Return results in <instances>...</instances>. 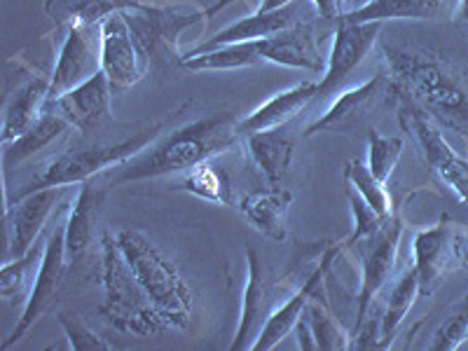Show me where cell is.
<instances>
[{"label":"cell","mask_w":468,"mask_h":351,"mask_svg":"<svg viewBox=\"0 0 468 351\" xmlns=\"http://www.w3.org/2000/svg\"><path fill=\"white\" fill-rule=\"evenodd\" d=\"M229 3H232V0H218V3H216V5H213L211 10H207V16L216 15V12H218V10H223V7H225V5H229Z\"/></svg>","instance_id":"obj_43"},{"label":"cell","mask_w":468,"mask_h":351,"mask_svg":"<svg viewBox=\"0 0 468 351\" xmlns=\"http://www.w3.org/2000/svg\"><path fill=\"white\" fill-rule=\"evenodd\" d=\"M49 101V78H33L12 96L3 117V145L19 139L40 120Z\"/></svg>","instance_id":"obj_24"},{"label":"cell","mask_w":468,"mask_h":351,"mask_svg":"<svg viewBox=\"0 0 468 351\" xmlns=\"http://www.w3.org/2000/svg\"><path fill=\"white\" fill-rule=\"evenodd\" d=\"M288 3H292V0H262L261 7H258V12H270V10H279V7L288 5Z\"/></svg>","instance_id":"obj_41"},{"label":"cell","mask_w":468,"mask_h":351,"mask_svg":"<svg viewBox=\"0 0 468 351\" xmlns=\"http://www.w3.org/2000/svg\"><path fill=\"white\" fill-rule=\"evenodd\" d=\"M129 28L133 33V40L139 45L141 54L150 64V57L160 45H166L176 52V40L183 28L207 16L202 10H186L181 5L160 7V5H145L141 10H124Z\"/></svg>","instance_id":"obj_14"},{"label":"cell","mask_w":468,"mask_h":351,"mask_svg":"<svg viewBox=\"0 0 468 351\" xmlns=\"http://www.w3.org/2000/svg\"><path fill=\"white\" fill-rule=\"evenodd\" d=\"M292 333H295V342H298V349L319 351V345H316V337H314V330H312V324H309L307 314L300 316V321L295 324Z\"/></svg>","instance_id":"obj_39"},{"label":"cell","mask_w":468,"mask_h":351,"mask_svg":"<svg viewBox=\"0 0 468 351\" xmlns=\"http://www.w3.org/2000/svg\"><path fill=\"white\" fill-rule=\"evenodd\" d=\"M394 94L452 129L468 144V75L441 54L421 48H384Z\"/></svg>","instance_id":"obj_1"},{"label":"cell","mask_w":468,"mask_h":351,"mask_svg":"<svg viewBox=\"0 0 468 351\" xmlns=\"http://www.w3.org/2000/svg\"><path fill=\"white\" fill-rule=\"evenodd\" d=\"M388 85V75H375L370 80H366L363 85L354 87V90H346L337 96L335 101L330 103L328 111L309 124L304 136H314V133L324 132H345V129L354 127L358 117L370 108V103L382 94L384 87Z\"/></svg>","instance_id":"obj_23"},{"label":"cell","mask_w":468,"mask_h":351,"mask_svg":"<svg viewBox=\"0 0 468 351\" xmlns=\"http://www.w3.org/2000/svg\"><path fill=\"white\" fill-rule=\"evenodd\" d=\"M120 3H124L129 10H141V7H145V3H141V0H120Z\"/></svg>","instance_id":"obj_44"},{"label":"cell","mask_w":468,"mask_h":351,"mask_svg":"<svg viewBox=\"0 0 468 351\" xmlns=\"http://www.w3.org/2000/svg\"><path fill=\"white\" fill-rule=\"evenodd\" d=\"M256 43L258 49H261L262 61L288 66V69L309 70V73L325 70V58L321 57L319 37H316L312 22L292 27L271 37H262Z\"/></svg>","instance_id":"obj_18"},{"label":"cell","mask_w":468,"mask_h":351,"mask_svg":"<svg viewBox=\"0 0 468 351\" xmlns=\"http://www.w3.org/2000/svg\"><path fill=\"white\" fill-rule=\"evenodd\" d=\"M312 330H314L316 345L324 351H335V349H351L349 337H346L345 330L335 324V319L325 312L324 304L316 303V298L309 300L307 309H304Z\"/></svg>","instance_id":"obj_35"},{"label":"cell","mask_w":468,"mask_h":351,"mask_svg":"<svg viewBox=\"0 0 468 351\" xmlns=\"http://www.w3.org/2000/svg\"><path fill=\"white\" fill-rule=\"evenodd\" d=\"M101 70V24L75 22L66 27L64 45L49 75V101L75 90Z\"/></svg>","instance_id":"obj_9"},{"label":"cell","mask_w":468,"mask_h":351,"mask_svg":"<svg viewBox=\"0 0 468 351\" xmlns=\"http://www.w3.org/2000/svg\"><path fill=\"white\" fill-rule=\"evenodd\" d=\"M115 239L166 324L171 328H187L192 314V292L183 282L178 267L139 229H120Z\"/></svg>","instance_id":"obj_4"},{"label":"cell","mask_w":468,"mask_h":351,"mask_svg":"<svg viewBox=\"0 0 468 351\" xmlns=\"http://www.w3.org/2000/svg\"><path fill=\"white\" fill-rule=\"evenodd\" d=\"M346 3H349V0H346ZM366 3H370V0H351V10H354V7L366 5Z\"/></svg>","instance_id":"obj_45"},{"label":"cell","mask_w":468,"mask_h":351,"mask_svg":"<svg viewBox=\"0 0 468 351\" xmlns=\"http://www.w3.org/2000/svg\"><path fill=\"white\" fill-rule=\"evenodd\" d=\"M111 82H108L106 73L99 70L90 80L66 91L64 96H58L57 101L48 103V108L66 117L70 127L91 132V129L101 127L106 120H111Z\"/></svg>","instance_id":"obj_16"},{"label":"cell","mask_w":468,"mask_h":351,"mask_svg":"<svg viewBox=\"0 0 468 351\" xmlns=\"http://www.w3.org/2000/svg\"><path fill=\"white\" fill-rule=\"evenodd\" d=\"M66 195V186L43 187V190L28 192L24 197L7 199L5 216H7V237H10V261L27 256L28 250L36 246L37 237L48 225L54 208L61 204Z\"/></svg>","instance_id":"obj_13"},{"label":"cell","mask_w":468,"mask_h":351,"mask_svg":"<svg viewBox=\"0 0 468 351\" xmlns=\"http://www.w3.org/2000/svg\"><path fill=\"white\" fill-rule=\"evenodd\" d=\"M412 250L421 295H433L447 274L468 265L466 234L447 220H441L429 229H420L412 241Z\"/></svg>","instance_id":"obj_7"},{"label":"cell","mask_w":468,"mask_h":351,"mask_svg":"<svg viewBox=\"0 0 468 351\" xmlns=\"http://www.w3.org/2000/svg\"><path fill=\"white\" fill-rule=\"evenodd\" d=\"M246 288L244 303H241V316L237 324V333L229 345V351L253 349L262 325L267 321V286H265V267L256 249L246 250Z\"/></svg>","instance_id":"obj_20"},{"label":"cell","mask_w":468,"mask_h":351,"mask_svg":"<svg viewBox=\"0 0 468 351\" xmlns=\"http://www.w3.org/2000/svg\"><path fill=\"white\" fill-rule=\"evenodd\" d=\"M162 124L139 132L132 139H124L120 144H108V145H90V148L80 150H69V153L58 154L57 160L49 162L40 174L28 181L27 186L16 190L15 197H24L28 192L43 190V187H57V186H82L91 178V176L101 174V171L120 166L129 162L132 157L144 153L145 148L160 139ZM7 197V199H15ZM5 199V202H7Z\"/></svg>","instance_id":"obj_5"},{"label":"cell","mask_w":468,"mask_h":351,"mask_svg":"<svg viewBox=\"0 0 468 351\" xmlns=\"http://www.w3.org/2000/svg\"><path fill=\"white\" fill-rule=\"evenodd\" d=\"M400 237H403V220L400 216L391 213L384 220L382 228L361 241V261H363V277L361 291H358V307H356V330L366 321L367 309L378 298L384 283L391 279L396 267V256H399Z\"/></svg>","instance_id":"obj_10"},{"label":"cell","mask_w":468,"mask_h":351,"mask_svg":"<svg viewBox=\"0 0 468 351\" xmlns=\"http://www.w3.org/2000/svg\"><path fill=\"white\" fill-rule=\"evenodd\" d=\"M403 150L405 144L399 136H382L379 132H370V136H367V166L379 181L387 183L388 176L394 174Z\"/></svg>","instance_id":"obj_34"},{"label":"cell","mask_w":468,"mask_h":351,"mask_svg":"<svg viewBox=\"0 0 468 351\" xmlns=\"http://www.w3.org/2000/svg\"><path fill=\"white\" fill-rule=\"evenodd\" d=\"M66 129H70L69 120L58 115L57 111H52V108H45L40 120L28 132H24L12 144H5V150H3V166H5V171H10L16 165H22L24 160H28V157H33V154L40 153L43 148H48Z\"/></svg>","instance_id":"obj_28"},{"label":"cell","mask_w":468,"mask_h":351,"mask_svg":"<svg viewBox=\"0 0 468 351\" xmlns=\"http://www.w3.org/2000/svg\"><path fill=\"white\" fill-rule=\"evenodd\" d=\"M462 0H370L366 5L346 10L335 22L366 24L388 19H417V22H441L457 15Z\"/></svg>","instance_id":"obj_19"},{"label":"cell","mask_w":468,"mask_h":351,"mask_svg":"<svg viewBox=\"0 0 468 351\" xmlns=\"http://www.w3.org/2000/svg\"><path fill=\"white\" fill-rule=\"evenodd\" d=\"M237 122H239L237 115L229 111L199 117L195 122L171 132L160 144L150 145L141 154L120 165L112 183L120 186V183L145 181V178H160V176L186 174L202 162L228 153L239 139Z\"/></svg>","instance_id":"obj_2"},{"label":"cell","mask_w":468,"mask_h":351,"mask_svg":"<svg viewBox=\"0 0 468 351\" xmlns=\"http://www.w3.org/2000/svg\"><path fill=\"white\" fill-rule=\"evenodd\" d=\"M457 15H459V19H462V27L468 36V0H462V5H459Z\"/></svg>","instance_id":"obj_42"},{"label":"cell","mask_w":468,"mask_h":351,"mask_svg":"<svg viewBox=\"0 0 468 351\" xmlns=\"http://www.w3.org/2000/svg\"><path fill=\"white\" fill-rule=\"evenodd\" d=\"M379 31H382V22H337L335 36H333L335 40H333L328 61H325L324 78H321V82H316V99H324V96L340 90L342 82L363 64V58L378 43Z\"/></svg>","instance_id":"obj_12"},{"label":"cell","mask_w":468,"mask_h":351,"mask_svg":"<svg viewBox=\"0 0 468 351\" xmlns=\"http://www.w3.org/2000/svg\"><path fill=\"white\" fill-rule=\"evenodd\" d=\"M69 256H66V229L64 225H58L52 234H49L48 244L43 249V261L37 265V271L33 274V286L28 292L24 312L7 335V340L0 345V349H12L19 340H24L28 330L37 324V319H43L45 312L52 307L57 300V292L64 283L66 270H69Z\"/></svg>","instance_id":"obj_8"},{"label":"cell","mask_w":468,"mask_h":351,"mask_svg":"<svg viewBox=\"0 0 468 351\" xmlns=\"http://www.w3.org/2000/svg\"><path fill=\"white\" fill-rule=\"evenodd\" d=\"M468 337V295H463L447 319L438 325L429 349L433 351H454L466 342Z\"/></svg>","instance_id":"obj_36"},{"label":"cell","mask_w":468,"mask_h":351,"mask_svg":"<svg viewBox=\"0 0 468 351\" xmlns=\"http://www.w3.org/2000/svg\"><path fill=\"white\" fill-rule=\"evenodd\" d=\"M420 292V277H417L415 265H410L408 270L396 279L394 288L388 292L387 307L382 312V319H379V349H387L391 345V340L396 337L399 328L403 325V321L408 319L410 309L415 307V300Z\"/></svg>","instance_id":"obj_29"},{"label":"cell","mask_w":468,"mask_h":351,"mask_svg":"<svg viewBox=\"0 0 468 351\" xmlns=\"http://www.w3.org/2000/svg\"><path fill=\"white\" fill-rule=\"evenodd\" d=\"M316 15V7L307 0H292L288 5L279 7V10L270 12H253L246 19L234 22L232 27L223 28L213 37H208L207 43H202L195 49H208L218 48V45H229V43H250V40H262V37H271L277 33L288 31L292 27H300V24H309Z\"/></svg>","instance_id":"obj_15"},{"label":"cell","mask_w":468,"mask_h":351,"mask_svg":"<svg viewBox=\"0 0 468 351\" xmlns=\"http://www.w3.org/2000/svg\"><path fill=\"white\" fill-rule=\"evenodd\" d=\"M58 325L64 328L66 340H69V349L73 351H112L115 346L111 342L103 340L101 335H96L94 330L85 324L78 314L70 312H61L58 314Z\"/></svg>","instance_id":"obj_37"},{"label":"cell","mask_w":468,"mask_h":351,"mask_svg":"<svg viewBox=\"0 0 468 351\" xmlns=\"http://www.w3.org/2000/svg\"><path fill=\"white\" fill-rule=\"evenodd\" d=\"M99 282L106 291V300L99 312L115 330L133 337H153L171 328L148 298L122 249L111 234L103 237Z\"/></svg>","instance_id":"obj_3"},{"label":"cell","mask_w":468,"mask_h":351,"mask_svg":"<svg viewBox=\"0 0 468 351\" xmlns=\"http://www.w3.org/2000/svg\"><path fill=\"white\" fill-rule=\"evenodd\" d=\"M396 103H399L400 124L417 139L426 165L452 190L459 202L468 204V160H463L462 154L447 144L441 124L433 117L426 115L421 108L400 94H396Z\"/></svg>","instance_id":"obj_6"},{"label":"cell","mask_w":468,"mask_h":351,"mask_svg":"<svg viewBox=\"0 0 468 351\" xmlns=\"http://www.w3.org/2000/svg\"><path fill=\"white\" fill-rule=\"evenodd\" d=\"M101 204V192L96 190L90 181L82 183L78 197L73 199V207L69 211L64 229H66V256L69 262L82 261L85 253L90 250L91 239H94V223L96 213Z\"/></svg>","instance_id":"obj_26"},{"label":"cell","mask_w":468,"mask_h":351,"mask_svg":"<svg viewBox=\"0 0 468 351\" xmlns=\"http://www.w3.org/2000/svg\"><path fill=\"white\" fill-rule=\"evenodd\" d=\"M349 208H351V216H354V232L349 234V239L346 241V246L351 244H361L363 239H367V237H373L375 232H378L379 228L384 225V220L378 211H375L370 204L366 202V199L358 195L354 187H349Z\"/></svg>","instance_id":"obj_38"},{"label":"cell","mask_w":468,"mask_h":351,"mask_svg":"<svg viewBox=\"0 0 468 351\" xmlns=\"http://www.w3.org/2000/svg\"><path fill=\"white\" fill-rule=\"evenodd\" d=\"M262 64L256 40L250 43H229L208 49H190L181 57V66L195 73L204 70H239Z\"/></svg>","instance_id":"obj_27"},{"label":"cell","mask_w":468,"mask_h":351,"mask_svg":"<svg viewBox=\"0 0 468 351\" xmlns=\"http://www.w3.org/2000/svg\"><path fill=\"white\" fill-rule=\"evenodd\" d=\"M101 70L111 82L112 94L133 87L148 70V61L133 40L124 10L112 12L101 22Z\"/></svg>","instance_id":"obj_11"},{"label":"cell","mask_w":468,"mask_h":351,"mask_svg":"<svg viewBox=\"0 0 468 351\" xmlns=\"http://www.w3.org/2000/svg\"><path fill=\"white\" fill-rule=\"evenodd\" d=\"M337 3H340V7L346 5V0H337Z\"/></svg>","instance_id":"obj_46"},{"label":"cell","mask_w":468,"mask_h":351,"mask_svg":"<svg viewBox=\"0 0 468 351\" xmlns=\"http://www.w3.org/2000/svg\"><path fill=\"white\" fill-rule=\"evenodd\" d=\"M312 5L316 7L319 19H325V22H335L337 16L342 15V7L337 0H312Z\"/></svg>","instance_id":"obj_40"},{"label":"cell","mask_w":468,"mask_h":351,"mask_svg":"<svg viewBox=\"0 0 468 351\" xmlns=\"http://www.w3.org/2000/svg\"><path fill=\"white\" fill-rule=\"evenodd\" d=\"M345 246H346V241H342V244L330 246V249L325 250L324 258H321V262H319V267H316V270L312 271V277H309L307 282L300 286V291L295 292V295H292V298L288 300L282 309H277V312H271V314L267 316L265 325H262V330H261V335H258L256 345H253V349L250 351H271L274 346L279 345V342L283 340V337L288 335V333H292V328H295V324L300 321V316L304 314V309H307L309 300L314 298V291L321 286V282H324L325 271L330 270L333 261H337V258H340V253Z\"/></svg>","instance_id":"obj_17"},{"label":"cell","mask_w":468,"mask_h":351,"mask_svg":"<svg viewBox=\"0 0 468 351\" xmlns=\"http://www.w3.org/2000/svg\"><path fill=\"white\" fill-rule=\"evenodd\" d=\"M345 176L349 186L366 199L375 211L382 216V218H388L394 213V204H391V195L387 192V183H382L378 176L370 171L367 162L361 160H351L346 162Z\"/></svg>","instance_id":"obj_33"},{"label":"cell","mask_w":468,"mask_h":351,"mask_svg":"<svg viewBox=\"0 0 468 351\" xmlns=\"http://www.w3.org/2000/svg\"><path fill=\"white\" fill-rule=\"evenodd\" d=\"M176 190H186L195 197L208 199L216 204L232 202V187H229L228 174L218 171L211 165V160L202 162L195 169L181 174V181L176 183Z\"/></svg>","instance_id":"obj_31"},{"label":"cell","mask_w":468,"mask_h":351,"mask_svg":"<svg viewBox=\"0 0 468 351\" xmlns=\"http://www.w3.org/2000/svg\"><path fill=\"white\" fill-rule=\"evenodd\" d=\"M129 10L120 0H48L45 12L54 22H61L66 27L75 22L101 24L112 12Z\"/></svg>","instance_id":"obj_30"},{"label":"cell","mask_w":468,"mask_h":351,"mask_svg":"<svg viewBox=\"0 0 468 351\" xmlns=\"http://www.w3.org/2000/svg\"><path fill=\"white\" fill-rule=\"evenodd\" d=\"M312 101H316V82L304 80L300 85H292L291 90L279 91L277 96H271L270 101L256 108L249 117L239 120L237 132H239V136H249V133L283 127V124L291 122L292 117H298Z\"/></svg>","instance_id":"obj_21"},{"label":"cell","mask_w":468,"mask_h":351,"mask_svg":"<svg viewBox=\"0 0 468 351\" xmlns=\"http://www.w3.org/2000/svg\"><path fill=\"white\" fill-rule=\"evenodd\" d=\"M40 261H43V250L37 249V244L27 256L7 261L0 270V298L10 304H15L16 300H27L33 286V282L28 279H31V271H37Z\"/></svg>","instance_id":"obj_32"},{"label":"cell","mask_w":468,"mask_h":351,"mask_svg":"<svg viewBox=\"0 0 468 351\" xmlns=\"http://www.w3.org/2000/svg\"><path fill=\"white\" fill-rule=\"evenodd\" d=\"M249 157L270 186H279L292 160V141L283 127L244 136Z\"/></svg>","instance_id":"obj_25"},{"label":"cell","mask_w":468,"mask_h":351,"mask_svg":"<svg viewBox=\"0 0 468 351\" xmlns=\"http://www.w3.org/2000/svg\"><path fill=\"white\" fill-rule=\"evenodd\" d=\"M292 199L295 195L288 187L270 186L244 195L239 208L258 234L270 241H283L286 239V213Z\"/></svg>","instance_id":"obj_22"}]
</instances>
